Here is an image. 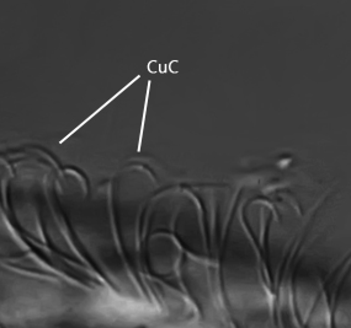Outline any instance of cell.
I'll return each mask as SVG.
<instances>
[]
</instances>
